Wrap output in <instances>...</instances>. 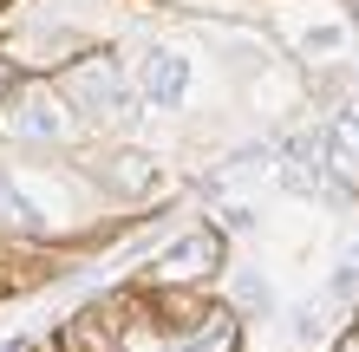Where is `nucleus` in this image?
Here are the masks:
<instances>
[{"mask_svg":"<svg viewBox=\"0 0 359 352\" xmlns=\"http://www.w3.org/2000/svg\"><path fill=\"white\" fill-rule=\"evenodd\" d=\"M183 59H170V52H157V66H151V98H157V105H177V98H183Z\"/></svg>","mask_w":359,"mask_h":352,"instance_id":"nucleus-1","label":"nucleus"},{"mask_svg":"<svg viewBox=\"0 0 359 352\" xmlns=\"http://www.w3.org/2000/svg\"><path fill=\"white\" fill-rule=\"evenodd\" d=\"M163 261H170L177 274H196L203 261H216V235H189V241H177V248H170Z\"/></svg>","mask_w":359,"mask_h":352,"instance_id":"nucleus-2","label":"nucleus"},{"mask_svg":"<svg viewBox=\"0 0 359 352\" xmlns=\"http://www.w3.org/2000/svg\"><path fill=\"white\" fill-rule=\"evenodd\" d=\"M7 78H13V72H7V66H0V85H7Z\"/></svg>","mask_w":359,"mask_h":352,"instance_id":"nucleus-4","label":"nucleus"},{"mask_svg":"<svg viewBox=\"0 0 359 352\" xmlns=\"http://www.w3.org/2000/svg\"><path fill=\"white\" fill-rule=\"evenodd\" d=\"M20 124H27L33 137H59V118H53L46 98H27V118H20Z\"/></svg>","mask_w":359,"mask_h":352,"instance_id":"nucleus-3","label":"nucleus"}]
</instances>
